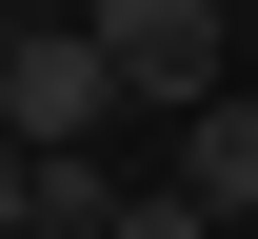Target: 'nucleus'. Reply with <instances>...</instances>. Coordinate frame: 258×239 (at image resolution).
Instances as JSON below:
<instances>
[{
	"label": "nucleus",
	"mask_w": 258,
	"mask_h": 239,
	"mask_svg": "<svg viewBox=\"0 0 258 239\" xmlns=\"http://www.w3.org/2000/svg\"><path fill=\"white\" fill-rule=\"evenodd\" d=\"M238 100H258V80H238Z\"/></svg>",
	"instance_id": "obj_9"
},
{
	"label": "nucleus",
	"mask_w": 258,
	"mask_h": 239,
	"mask_svg": "<svg viewBox=\"0 0 258 239\" xmlns=\"http://www.w3.org/2000/svg\"><path fill=\"white\" fill-rule=\"evenodd\" d=\"M99 239H219V200H179V179H159V200H119Z\"/></svg>",
	"instance_id": "obj_5"
},
{
	"label": "nucleus",
	"mask_w": 258,
	"mask_h": 239,
	"mask_svg": "<svg viewBox=\"0 0 258 239\" xmlns=\"http://www.w3.org/2000/svg\"><path fill=\"white\" fill-rule=\"evenodd\" d=\"M0 239H40V139H0Z\"/></svg>",
	"instance_id": "obj_6"
},
{
	"label": "nucleus",
	"mask_w": 258,
	"mask_h": 239,
	"mask_svg": "<svg viewBox=\"0 0 258 239\" xmlns=\"http://www.w3.org/2000/svg\"><path fill=\"white\" fill-rule=\"evenodd\" d=\"M119 100H139V80H119V40H99V20H20V80H0V139H40V160H60V139H99Z\"/></svg>",
	"instance_id": "obj_1"
},
{
	"label": "nucleus",
	"mask_w": 258,
	"mask_h": 239,
	"mask_svg": "<svg viewBox=\"0 0 258 239\" xmlns=\"http://www.w3.org/2000/svg\"><path fill=\"white\" fill-rule=\"evenodd\" d=\"M179 200H219V219L258 200V100H199L179 120Z\"/></svg>",
	"instance_id": "obj_3"
},
{
	"label": "nucleus",
	"mask_w": 258,
	"mask_h": 239,
	"mask_svg": "<svg viewBox=\"0 0 258 239\" xmlns=\"http://www.w3.org/2000/svg\"><path fill=\"white\" fill-rule=\"evenodd\" d=\"M20 20H40V0H0V80H20Z\"/></svg>",
	"instance_id": "obj_7"
},
{
	"label": "nucleus",
	"mask_w": 258,
	"mask_h": 239,
	"mask_svg": "<svg viewBox=\"0 0 258 239\" xmlns=\"http://www.w3.org/2000/svg\"><path fill=\"white\" fill-rule=\"evenodd\" d=\"M99 40H119V80L139 100H238V40H219V0H99Z\"/></svg>",
	"instance_id": "obj_2"
},
{
	"label": "nucleus",
	"mask_w": 258,
	"mask_h": 239,
	"mask_svg": "<svg viewBox=\"0 0 258 239\" xmlns=\"http://www.w3.org/2000/svg\"><path fill=\"white\" fill-rule=\"evenodd\" d=\"M119 219V179H99V139H60V160H40V239H99Z\"/></svg>",
	"instance_id": "obj_4"
},
{
	"label": "nucleus",
	"mask_w": 258,
	"mask_h": 239,
	"mask_svg": "<svg viewBox=\"0 0 258 239\" xmlns=\"http://www.w3.org/2000/svg\"><path fill=\"white\" fill-rule=\"evenodd\" d=\"M40 20H99V0H40Z\"/></svg>",
	"instance_id": "obj_8"
}]
</instances>
